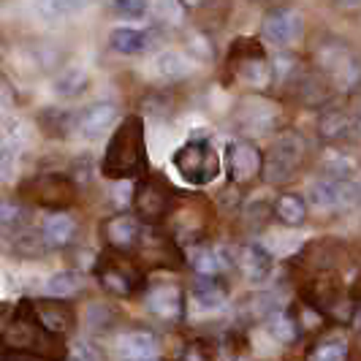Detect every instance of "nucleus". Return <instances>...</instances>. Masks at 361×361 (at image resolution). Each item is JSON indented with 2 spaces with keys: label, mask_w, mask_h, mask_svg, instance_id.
Instances as JSON below:
<instances>
[{
  "label": "nucleus",
  "mask_w": 361,
  "mask_h": 361,
  "mask_svg": "<svg viewBox=\"0 0 361 361\" xmlns=\"http://www.w3.org/2000/svg\"><path fill=\"white\" fill-rule=\"evenodd\" d=\"M66 361L71 350L63 334H54L33 312V299H22L0 331V361Z\"/></svg>",
  "instance_id": "obj_1"
},
{
  "label": "nucleus",
  "mask_w": 361,
  "mask_h": 361,
  "mask_svg": "<svg viewBox=\"0 0 361 361\" xmlns=\"http://www.w3.org/2000/svg\"><path fill=\"white\" fill-rule=\"evenodd\" d=\"M147 171L145 120L139 114L126 117L114 136L109 139L106 155L101 161V174L106 180H133Z\"/></svg>",
  "instance_id": "obj_2"
},
{
  "label": "nucleus",
  "mask_w": 361,
  "mask_h": 361,
  "mask_svg": "<svg viewBox=\"0 0 361 361\" xmlns=\"http://www.w3.org/2000/svg\"><path fill=\"white\" fill-rule=\"evenodd\" d=\"M92 274L98 286L117 299H130L147 288V269L133 253H120L106 247L95 258Z\"/></svg>",
  "instance_id": "obj_3"
},
{
  "label": "nucleus",
  "mask_w": 361,
  "mask_h": 361,
  "mask_svg": "<svg viewBox=\"0 0 361 361\" xmlns=\"http://www.w3.org/2000/svg\"><path fill=\"white\" fill-rule=\"evenodd\" d=\"M180 204V193L163 174H147L136 182L133 190V215L145 226H163L174 215Z\"/></svg>",
  "instance_id": "obj_4"
},
{
  "label": "nucleus",
  "mask_w": 361,
  "mask_h": 361,
  "mask_svg": "<svg viewBox=\"0 0 361 361\" xmlns=\"http://www.w3.org/2000/svg\"><path fill=\"white\" fill-rule=\"evenodd\" d=\"M226 66H228V73L236 82H242L253 90H264L274 82L271 60L255 38H236L234 47L228 49V63Z\"/></svg>",
  "instance_id": "obj_5"
},
{
  "label": "nucleus",
  "mask_w": 361,
  "mask_h": 361,
  "mask_svg": "<svg viewBox=\"0 0 361 361\" xmlns=\"http://www.w3.org/2000/svg\"><path fill=\"white\" fill-rule=\"evenodd\" d=\"M19 199L33 207H44L49 212L71 209L76 204V180L71 174H57V171L36 174L19 185Z\"/></svg>",
  "instance_id": "obj_6"
},
{
  "label": "nucleus",
  "mask_w": 361,
  "mask_h": 361,
  "mask_svg": "<svg viewBox=\"0 0 361 361\" xmlns=\"http://www.w3.org/2000/svg\"><path fill=\"white\" fill-rule=\"evenodd\" d=\"M307 155V142L302 139V133L286 130L271 142L269 152L264 155V180L269 185H283L288 182L305 163Z\"/></svg>",
  "instance_id": "obj_7"
},
{
  "label": "nucleus",
  "mask_w": 361,
  "mask_h": 361,
  "mask_svg": "<svg viewBox=\"0 0 361 361\" xmlns=\"http://www.w3.org/2000/svg\"><path fill=\"white\" fill-rule=\"evenodd\" d=\"M174 169L188 185H209L220 177V158L207 139H190L174 152Z\"/></svg>",
  "instance_id": "obj_8"
},
{
  "label": "nucleus",
  "mask_w": 361,
  "mask_h": 361,
  "mask_svg": "<svg viewBox=\"0 0 361 361\" xmlns=\"http://www.w3.org/2000/svg\"><path fill=\"white\" fill-rule=\"evenodd\" d=\"M299 293H302V302H305V305L321 310V312L329 315V318H337V315L343 312V307L353 310L350 307V302L345 299V290H343L340 277L331 274L329 269L315 271L307 283H302Z\"/></svg>",
  "instance_id": "obj_9"
},
{
  "label": "nucleus",
  "mask_w": 361,
  "mask_h": 361,
  "mask_svg": "<svg viewBox=\"0 0 361 361\" xmlns=\"http://www.w3.org/2000/svg\"><path fill=\"white\" fill-rule=\"evenodd\" d=\"M133 255L139 258V264H142L147 271L149 269H177L182 261H185V258H182L180 245H177V239H174L171 234H163L158 226H149L145 234H142Z\"/></svg>",
  "instance_id": "obj_10"
},
{
  "label": "nucleus",
  "mask_w": 361,
  "mask_h": 361,
  "mask_svg": "<svg viewBox=\"0 0 361 361\" xmlns=\"http://www.w3.org/2000/svg\"><path fill=\"white\" fill-rule=\"evenodd\" d=\"M226 174L231 185H250L264 174V155L247 139H234L226 147Z\"/></svg>",
  "instance_id": "obj_11"
},
{
  "label": "nucleus",
  "mask_w": 361,
  "mask_h": 361,
  "mask_svg": "<svg viewBox=\"0 0 361 361\" xmlns=\"http://www.w3.org/2000/svg\"><path fill=\"white\" fill-rule=\"evenodd\" d=\"M145 305L158 321L174 324V321L185 318V290L177 283L163 280V283L145 288Z\"/></svg>",
  "instance_id": "obj_12"
},
{
  "label": "nucleus",
  "mask_w": 361,
  "mask_h": 361,
  "mask_svg": "<svg viewBox=\"0 0 361 361\" xmlns=\"http://www.w3.org/2000/svg\"><path fill=\"white\" fill-rule=\"evenodd\" d=\"M305 30V22H302V14L296 8H288V6H274L264 14V22H261V33L264 38L274 44V47H288L296 38L302 36Z\"/></svg>",
  "instance_id": "obj_13"
},
{
  "label": "nucleus",
  "mask_w": 361,
  "mask_h": 361,
  "mask_svg": "<svg viewBox=\"0 0 361 361\" xmlns=\"http://www.w3.org/2000/svg\"><path fill=\"white\" fill-rule=\"evenodd\" d=\"M145 223L136 215H128V212H120V215H111L104 220L101 226V236H104V245L111 247V250H120V253H133L139 239L145 234L142 228Z\"/></svg>",
  "instance_id": "obj_14"
},
{
  "label": "nucleus",
  "mask_w": 361,
  "mask_h": 361,
  "mask_svg": "<svg viewBox=\"0 0 361 361\" xmlns=\"http://www.w3.org/2000/svg\"><path fill=\"white\" fill-rule=\"evenodd\" d=\"M321 68H324L334 85H340L343 90H350L361 76V66L353 54L345 49L343 44H329L321 49Z\"/></svg>",
  "instance_id": "obj_15"
},
{
  "label": "nucleus",
  "mask_w": 361,
  "mask_h": 361,
  "mask_svg": "<svg viewBox=\"0 0 361 361\" xmlns=\"http://www.w3.org/2000/svg\"><path fill=\"white\" fill-rule=\"evenodd\" d=\"M310 201L321 209H350L359 204V188L350 180L324 177L310 188Z\"/></svg>",
  "instance_id": "obj_16"
},
{
  "label": "nucleus",
  "mask_w": 361,
  "mask_h": 361,
  "mask_svg": "<svg viewBox=\"0 0 361 361\" xmlns=\"http://www.w3.org/2000/svg\"><path fill=\"white\" fill-rule=\"evenodd\" d=\"M79 234H82L79 220L66 209L49 212L41 223V239H44L47 250H66L79 239Z\"/></svg>",
  "instance_id": "obj_17"
},
{
  "label": "nucleus",
  "mask_w": 361,
  "mask_h": 361,
  "mask_svg": "<svg viewBox=\"0 0 361 361\" xmlns=\"http://www.w3.org/2000/svg\"><path fill=\"white\" fill-rule=\"evenodd\" d=\"M277 117H280V111L277 106L267 101V98H245L239 109H236V120H239V128L242 130H247V133H269L274 123H277Z\"/></svg>",
  "instance_id": "obj_18"
},
{
  "label": "nucleus",
  "mask_w": 361,
  "mask_h": 361,
  "mask_svg": "<svg viewBox=\"0 0 361 361\" xmlns=\"http://www.w3.org/2000/svg\"><path fill=\"white\" fill-rule=\"evenodd\" d=\"M33 312H36L38 321L47 326L49 331H54V334L68 337L73 329H76V310L66 299H57V296L36 299L33 302Z\"/></svg>",
  "instance_id": "obj_19"
},
{
  "label": "nucleus",
  "mask_w": 361,
  "mask_h": 361,
  "mask_svg": "<svg viewBox=\"0 0 361 361\" xmlns=\"http://www.w3.org/2000/svg\"><path fill=\"white\" fill-rule=\"evenodd\" d=\"M361 130L359 120L353 117V111H345V109H326L318 117V136L329 142V145H340L353 139Z\"/></svg>",
  "instance_id": "obj_20"
},
{
  "label": "nucleus",
  "mask_w": 361,
  "mask_h": 361,
  "mask_svg": "<svg viewBox=\"0 0 361 361\" xmlns=\"http://www.w3.org/2000/svg\"><path fill=\"white\" fill-rule=\"evenodd\" d=\"M236 267L239 271L245 274V280L247 283H264V280H269L271 277V269H274V258L267 247H261V245H245V247H239L236 250Z\"/></svg>",
  "instance_id": "obj_21"
},
{
  "label": "nucleus",
  "mask_w": 361,
  "mask_h": 361,
  "mask_svg": "<svg viewBox=\"0 0 361 361\" xmlns=\"http://www.w3.org/2000/svg\"><path fill=\"white\" fill-rule=\"evenodd\" d=\"M114 120H117V106L101 101V104H92V106H87L79 114L76 130L85 139H98V136H104V133H109L114 128Z\"/></svg>",
  "instance_id": "obj_22"
},
{
  "label": "nucleus",
  "mask_w": 361,
  "mask_h": 361,
  "mask_svg": "<svg viewBox=\"0 0 361 361\" xmlns=\"http://www.w3.org/2000/svg\"><path fill=\"white\" fill-rule=\"evenodd\" d=\"M188 264L199 277H220V271L226 269L228 264H236V255L223 253V247L196 245V247H190Z\"/></svg>",
  "instance_id": "obj_23"
},
{
  "label": "nucleus",
  "mask_w": 361,
  "mask_h": 361,
  "mask_svg": "<svg viewBox=\"0 0 361 361\" xmlns=\"http://www.w3.org/2000/svg\"><path fill=\"white\" fill-rule=\"evenodd\" d=\"M117 350L126 361H152L158 359V337L152 331L136 329V331L123 334Z\"/></svg>",
  "instance_id": "obj_24"
},
{
  "label": "nucleus",
  "mask_w": 361,
  "mask_h": 361,
  "mask_svg": "<svg viewBox=\"0 0 361 361\" xmlns=\"http://www.w3.org/2000/svg\"><path fill=\"white\" fill-rule=\"evenodd\" d=\"M111 49L120 54H145L152 47V33L149 30H133V27H117L109 36Z\"/></svg>",
  "instance_id": "obj_25"
},
{
  "label": "nucleus",
  "mask_w": 361,
  "mask_h": 361,
  "mask_svg": "<svg viewBox=\"0 0 361 361\" xmlns=\"http://www.w3.org/2000/svg\"><path fill=\"white\" fill-rule=\"evenodd\" d=\"M271 209H274V217L283 223V226H302L305 220H307V201L302 199L299 193H280L274 204H271Z\"/></svg>",
  "instance_id": "obj_26"
},
{
  "label": "nucleus",
  "mask_w": 361,
  "mask_h": 361,
  "mask_svg": "<svg viewBox=\"0 0 361 361\" xmlns=\"http://www.w3.org/2000/svg\"><path fill=\"white\" fill-rule=\"evenodd\" d=\"M193 299L201 310H217L226 305L228 299V288L223 286L220 277H199L193 283Z\"/></svg>",
  "instance_id": "obj_27"
},
{
  "label": "nucleus",
  "mask_w": 361,
  "mask_h": 361,
  "mask_svg": "<svg viewBox=\"0 0 361 361\" xmlns=\"http://www.w3.org/2000/svg\"><path fill=\"white\" fill-rule=\"evenodd\" d=\"M267 331H269L271 340H277L280 345H293L302 334V326L296 321V315L274 310L271 315H267Z\"/></svg>",
  "instance_id": "obj_28"
},
{
  "label": "nucleus",
  "mask_w": 361,
  "mask_h": 361,
  "mask_svg": "<svg viewBox=\"0 0 361 361\" xmlns=\"http://www.w3.org/2000/svg\"><path fill=\"white\" fill-rule=\"evenodd\" d=\"M52 87L60 98H76V95H82V92L90 87V73L85 71V68H79V66L66 68V71L54 79Z\"/></svg>",
  "instance_id": "obj_29"
},
{
  "label": "nucleus",
  "mask_w": 361,
  "mask_h": 361,
  "mask_svg": "<svg viewBox=\"0 0 361 361\" xmlns=\"http://www.w3.org/2000/svg\"><path fill=\"white\" fill-rule=\"evenodd\" d=\"M27 226H30L27 201H3L0 204V228L6 234H17Z\"/></svg>",
  "instance_id": "obj_30"
},
{
  "label": "nucleus",
  "mask_w": 361,
  "mask_h": 361,
  "mask_svg": "<svg viewBox=\"0 0 361 361\" xmlns=\"http://www.w3.org/2000/svg\"><path fill=\"white\" fill-rule=\"evenodd\" d=\"M152 68H155V76H161L166 82H177V79H185L190 73V63L180 52H161L155 57Z\"/></svg>",
  "instance_id": "obj_31"
},
{
  "label": "nucleus",
  "mask_w": 361,
  "mask_h": 361,
  "mask_svg": "<svg viewBox=\"0 0 361 361\" xmlns=\"http://www.w3.org/2000/svg\"><path fill=\"white\" fill-rule=\"evenodd\" d=\"M82 288H85V280H82L79 271H73V269L57 271V274H52V277L47 280V293H49V296H57V299H68V296L79 293Z\"/></svg>",
  "instance_id": "obj_32"
},
{
  "label": "nucleus",
  "mask_w": 361,
  "mask_h": 361,
  "mask_svg": "<svg viewBox=\"0 0 361 361\" xmlns=\"http://www.w3.org/2000/svg\"><path fill=\"white\" fill-rule=\"evenodd\" d=\"M92 0H36V11L44 19H57L66 14H76L85 11Z\"/></svg>",
  "instance_id": "obj_33"
},
{
  "label": "nucleus",
  "mask_w": 361,
  "mask_h": 361,
  "mask_svg": "<svg viewBox=\"0 0 361 361\" xmlns=\"http://www.w3.org/2000/svg\"><path fill=\"white\" fill-rule=\"evenodd\" d=\"M114 310L109 307V305H101V302H95L87 307V326H90L92 331H106L114 326Z\"/></svg>",
  "instance_id": "obj_34"
},
{
  "label": "nucleus",
  "mask_w": 361,
  "mask_h": 361,
  "mask_svg": "<svg viewBox=\"0 0 361 361\" xmlns=\"http://www.w3.org/2000/svg\"><path fill=\"white\" fill-rule=\"evenodd\" d=\"M177 361H215V353L207 340H188L182 345Z\"/></svg>",
  "instance_id": "obj_35"
},
{
  "label": "nucleus",
  "mask_w": 361,
  "mask_h": 361,
  "mask_svg": "<svg viewBox=\"0 0 361 361\" xmlns=\"http://www.w3.org/2000/svg\"><path fill=\"white\" fill-rule=\"evenodd\" d=\"M41 126L47 128L52 136H63V133L71 128V114H66V111H54V109H47V111L41 114Z\"/></svg>",
  "instance_id": "obj_36"
},
{
  "label": "nucleus",
  "mask_w": 361,
  "mask_h": 361,
  "mask_svg": "<svg viewBox=\"0 0 361 361\" xmlns=\"http://www.w3.org/2000/svg\"><path fill=\"white\" fill-rule=\"evenodd\" d=\"M271 215H274V209H271L267 201H253L250 207H245V223L250 228H264Z\"/></svg>",
  "instance_id": "obj_37"
},
{
  "label": "nucleus",
  "mask_w": 361,
  "mask_h": 361,
  "mask_svg": "<svg viewBox=\"0 0 361 361\" xmlns=\"http://www.w3.org/2000/svg\"><path fill=\"white\" fill-rule=\"evenodd\" d=\"M348 359V345L343 340H331V343H324L315 348L312 353V361H345Z\"/></svg>",
  "instance_id": "obj_38"
},
{
  "label": "nucleus",
  "mask_w": 361,
  "mask_h": 361,
  "mask_svg": "<svg viewBox=\"0 0 361 361\" xmlns=\"http://www.w3.org/2000/svg\"><path fill=\"white\" fill-rule=\"evenodd\" d=\"M17 171V149L11 142H0V180H11Z\"/></svg>",
  "instance_id": "obj_39"
},
{
  "label": "nucleus",
  "mask_w": 361,
  "mask_h": 361,
  "mask_svg": "<svg viewBox=\"0 0 361 361\" xmlns=\"http://www.w3.org/2000/svg\"><path fill=\"white\" fill-rule=\"evenodd\" d=\"M149 0H114V11L126 19H139L147 14Z\"/></svg>",
  "instance_id": "obj_40"
},
{
  "label": "nucleus",
  "mask_w": 361,
  "mask_h": 361,
  "mask_svg": "<svg viewBox=\"0 0 361 361\" xmlns=\"http://www.w3.org/2000/svg\"><path fill=\"white\" fill-rule=\"evenodd\" d=\"M353 174V166L345 158H331V161L324 163V177H331V180H350Z\"/></svg>",
  "instance_id": "obj_41"
},
{
  "label": "nucleus",
  "mask_w": 361,
  "mask_h": 361,
  "mask_svg": "<svg viewBox=\"0 0 361 361\" xmlns=\"http://www.w3.org/2000/svg\"><path fill=\"white\" fill-rule=\"evenodd\" d=\"M71 361H106L104 350L92 343H76L71 350Z\"/></svg>",
  "instance_id": "obj_42"
},
{
  "label": "nucleus",
  "mask_w": 361,
  "mask_h": 361,
  "mask_svg": "<svg viewBox=\"0 0 361 361\" xmlns=\"http://www.w3.org/2000/svg\"><path fill=\"white\" fill-rule=\"evenodd\" d=\"M350 326H353V334H356V343L361 348V307L353 310V315H350Z\"/></svg>",
  "instance_id": "obj_43"
},
{
  "label": "nucleus",
  "mask_w": 361,
  "mask_h": 361,
  "mask_svg": "<svg viewBox=\"0 0 361 361\" xmlns=\"http://www.w3.org/2000/svg\"><path fill=\"white\" fill-rule=\"evenodd\" d=\"M353 299H361V271H359V277H356V283H353Z\"/></svg>",
  "instance_id": "obj_44"
},
{
  "label": "nucleus",
  "mask_w": 361,
  "mask_h": 361,
  "mask_svg": "<svg viewBox=\"0 0 361 361\" xmlns=\"http://www.w3.org/2000/svg\"><path fill=\"white\" fill-rule=\"evenodd\" d=\"M353 117H356V120H359V126H361V98H359V104H356V106H353Z\"/></svg>",
  "instance_id": "obj_45"
},
{
  "label": "nucleus",
  "mask_w": 361,
  "mask_h": 361,
  "mask_svg": "<svg viewBox=\"0 0 361 361\" xmlns=\"http://www.w3.org/2000/svg\"><path fill=\"white\" fill-rule=\"evenodd\" d=\"M6 312H8V307H3V305H0V326L8 321V318H6Z\"/></svg>",
  "instance_id": "obj_46"
},
{
  "label": "nucleus",
  "mask_w": 361,
  "mask_h": 361,
  "mask_svg": "<svg viewBox=\"0 0 361 361\" xmlns=\"http://www.w3.org/2000/svg\"><path fill=\"white\" fill-rule=\"evenodd\" d=\"M343 6H361V0H340Z\"/></svg>",
  "instance_id": "obj_47"
},
{
  "label": "nucleus",
  "mask_w": 361,
  "mask_h": 361,
  "mask_svg": "<svg viewBox=\"0 0 361 361\" xmlns=\"http://www.w3.org/2000/svg\"><path fill=\"white\" fill-rule=\"evenodd\" d=\"M356 188H359V201H361V180L356 182Z\"/></svg>",
  "instance_id": "obj_48"
},
{
  "label": "nucleus",
  "mask_w": 361,
  "mask_h": 361,
  "mask_svg": "<svg viewBox=\"0 0 361 361\" xmlns=\"http://www.w3.org/2000/svg\"><path fill=\"white\" fill-rule=\"evenodd\" d=\"M250 3H271V0H250Z\"/></svg>",
  "instance_id": "obj_49"
},
{
  "label": "nucleus",
  "mask_w": 361,
  "mask_h": 361,
  "mask_svg": "<svg viewBox=\"0 0 361 361\" xmlns=\"http://www.w3.org/2000/svg\"><path fill=\"white\" fill-rule=\"evenodd\" d=\"M236 361H250V359H236Z\"/></svg>",
  "instance_id": "obj_50"
},
{
  "label": "nucleus",
  "mask_w": 361,
  "mask_h": 361,
  "mask_svg": "<svg viewBox=\"0 0 361 361\" xmlns=\"http://www.w3.org/2000/svg\"><path fill=\"white\" fill-rule=\"evenodd\" d=\"M152 361H161V359H152Z\"/></svg>",
  "instance_id": "obj_51"
}]
</instances>
